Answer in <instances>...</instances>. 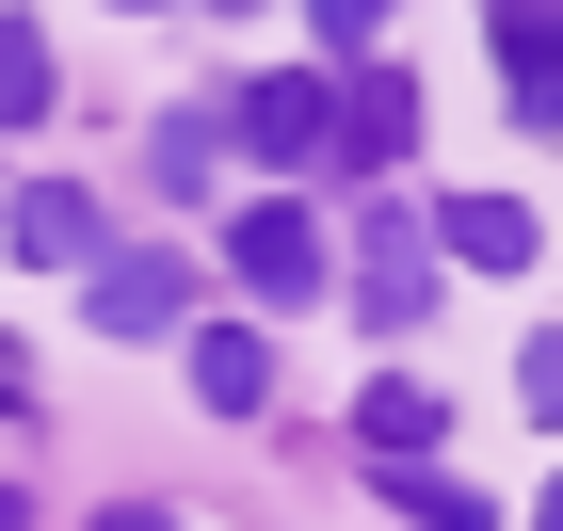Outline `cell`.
<instances>
[{"instance_id": "cell-9", "label": "cell", "mask_w": 563, "mask_h": 531, "mask_svg": "<svg viewBox=\"0 0 563 531\" xmlns=\"http://www.w3.org/2000/svg\"><path fill=\"white\" fill-rule=\"evenodd\" d=\"M354 435L387 451V467H434V435H451V402H434V387H371V402H354Z\"/></svg>"}, {"instance_id": "cell-8", "label": "cell", "mask_w": 563, "mask_h": 531, "mask_svg": "<svg viewBox=\"0 0 563 531\" xmlns=\"http://www.w3.org/2000/svg\"><path fill=\"white\" fill-rule=\"evenodd\" d=\"M0 242H16V258H65V274H97V258H113V242H97V210L65 193V177H48V193H16V210H0Z\"/></svg>"}, {"instance_id": "cell-3", "label": "cell", "mask_w": 563, "mask_h": 531, "mask_svg": "<svg viewBox=\"0 0 563 531\" xmlns=\"http://www.w3.org/2000/svg\"><path fill=\"white\" fill-rule=\"evenodd\" d=\"M483 16H499V97L563 130V0H483Z\"/></svg>"}, {"instance_id": "cell-20", "label": "cell", "mask_w": 563, "mask_h": 531, "mask_svg": "<svg viewBox=\"0 0 563 531\" xmlns=\"http://www.w3.org/2000/svg\"><path fill=\"white\" fill-rule=\"evenodd\" d=\"M225 16H242V0H225Z\"/></svg>"}, {"instance_id": "cell-13", "label": "cell", "mask_w": 563, "mask_h": 531, "mask_svg": "<svg viewBox=\"0 0 563 531\" xmlns=\"http://www.w3.org/2000/svg\"><path fill=\"white\" fill-rule=\"evenodd\" d=\"M387 484H402V516H419V531H499V516H483V484H451V467H387Z\"/></svg>"}, {"instance_id": "cell-11", "label": "cell", "mask_w": 563, "mask_h": 531, "mask_svg": "<svg viewBox=\"0 0 563 531\" xmlns=\"http://www.w3.org/2000/svg\"><path fill=\"white\" fill-rule=\"evenodd\" d=\"M339 130L371 145V162H402V145H419V81H354V97H339Z\"/></svg>"}, {"instance_id": "cell-17", "label": "cell", "mask_w": 563, "mask_h": 531, "mask_svg": "<svg viewBox=\"0 0 563 531\" xmlns=\"http://www.w3.org/2000/svg\"><path fill=\"white\" fill-rule=\"evenodd\" d=\"M0 531H33V499H16V484H0Z\"/></svg>"}, {"instance_id": "cell-12", "label": "cell", "mask_w": 563, "mask_h": 531, "mask_svg": "<svg viewBox=\"0 0 563 531\" xmlns=\"http://www.w3.org/2000/svg\"><path fill=\"white\" fill-rule=\"evenodd\" d=\"M145 162H162V193H225V113H162V145H145Z\"/></svg>"}, {"instance_id": "cell-6", "label": "cell", "mask_w": 563, "mask_h": 531, "mask_svg": "<svg viewBox=\"0 0 563 531\" xmlns=\"http://www.w3.org/2000/svg\"><path fill=\"white\" fill-rule=\"evenodd\" d=\"M81 307L113 322V339H162V322L194 307V274H177V258H97V274H81Z\"/></svg>"}, {"instance_id": "cell-19", "label": "cell", "mask_w": 563, "mask_h": 531, "mask_svg": "<svg viewBox=\"0 0 563 531\" xmlns=\"http://www.w3.org/2000/svg\"><path fill=\"white\" fill-rule=\"evenodd\" d=\"M0 402H16V354H0Z\"/></svg>"}, {"instance_id": "cell-16", "label": "cell", "mask_w": 563, "mask_h": 531, "mask_svg": "<svg viewBox=\"0 0 563 531\" xmlns=\"http://www.w3.org/2000/svg\"><path fill=\"white\" fill-rule=\"evenodd\" d=\"M97 531H177V516H162V499H113V516H97Z\"/></svg>"}, {"instance_id": "cell-7", "label": "cell", "mask_w": 563, "mask_h": 531, "mask_svg": "<svg viewBox=\"0 0 563 531\" xmlns=\"http://www.w3.org/2000/svg\"><path fill=\"white\" fill-rule=\"evenodd\" d=\"M194 402H210V419H258L274 402V339L258 322H210V339H194Z\"/></svg>"}, {"instance_id": "cell-1", "label": "cell", "mask_w": 563, "mask_h": 531, "mask_svg": "<svg viewBox=\"0 0 563 531\" xmlns=\"http://www.w3.org/2000/svg\"><path fill=\"white\" fill-rule=\"evenodd\" d=\"M225 130H242V145H258L274 177H290V162H322V145H339V81H322V65H258Z\"/></svg>"}, {"instance_id": "cell-15", "label": "cell", "mask_w": 563, "mask_h": 531, "mask_svg": "<svg viewBox=\"0 0 563 531\" xmlns=\"http://www.w3.org/2000/svg\"><path fill=\"white\" fill-rule=\"evenodd\" d=\"M516 402H531V419H563V339H531V354H516Z\"/></svg>"}, {"instance_id": "cell-5", "label": "cell", "mask_w": 563, "mask_h": 531, "mask_svg": "<svg viewBox=\"0 0 563 531\" xmlns=\"http://www.w3.org/2000/svg\"><path fill=\"white\" fill-rule=\"evenodd\" d=\"M531 242H548V225H531L516 193H451V210H434V258H467V274H531Z\"/></svg>"}, {"instance_id": "cell-10", "label": "cell", "mask_w": 563, "mask_h": 531, "mask_svg": "<svg viewBox=\"0 0 563 531\" xmlns=\"http://www.w3.org/2000/svg\"><path fill=\"white\" fill-rule=\"evenodd\" d=\"M48 97H65V65H48V33H33V16H0V130H33Z\"/></svg>"}, {"instance_id": "cell-21", "label": "cell", "mask_w": 563, "mask_h": 531, "mask_svg": "<svg viewBox=\"0 0 563 531\" xmlns=\"http://www.w3.org/2000/svg\"><path fill=\"white\" fill-rule=\"evenodd\" d=\"M130 16H145V0H130Z\"/></svg>"}, {"instance_id": "cell-14", "label": "cell", "mask_w": 563, "mask_h": 531, "mask_svg": "<svg viewBox=\"0 0 563 531\" xmlns=\"http://www.w3.org/2000/svg\"><path fill=\"white\" fill-rule=\"evenodd\" d=\"M306 33H322V48H371V33H387V0H306Z\"/></svg>"}, {"instance_id": "cell-4", "label": "cell", "mask_w": 563, "mask_h": 531, "mask_svg": "<svg viewBox=\"0 0 563 531\" xmlns=\"http://www.w3.org/2000/svg\"><path fill=\"white\" fill-rule=\"evenodd\" d=\"M354 290H371V322H419V307H434V225L371 210V242H354Z\"/></svg>"}, {"instance_id": "cell-2", "label": "cell", "mask_w": 563, "mask_h": 531, "mask_svg": "<svg viewBox=\"0 0 563 531\" xmlns=\"http://www.w3.org/2000/svg\"><path fill=\"white\" fill-rule=\"evenodd\" d=\"M225 274H242L258 307H306V290H322V274H339V258H322V225H306L290 193H258V210L225 225Z\"/></svg>"}, {"instance_id": "cell-18", "label": "cell", "mask_w": 563, "mask_h": 531, "mask_svg": "<svg viewBox=\"0 0 563 531\" xmlns=\"http://www.w3.org/2000/svg\"><path fill=\"white\" fill-rule=\"evenodd\" d=\"M531 531H563V484H548V499H531Z\"/></svg>"}]
</instances>
